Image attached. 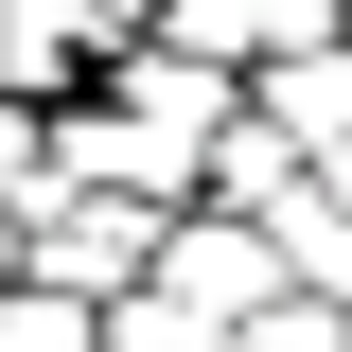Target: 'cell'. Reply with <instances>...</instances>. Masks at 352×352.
Masks as SVG:
<instances>
[{"instance_id":"obj_1","label":"cell","mask_w":352,"mask_h":352,"mask_svg":"<svg viewBox=\"0 0 352 352\" xmlns=\"http://www.w3.org/2000/svg\"><path fill=\"white\" fill-rule=\"evenodd\" d=\"M141 264H159V212H141V194H88V176H53L36 212H18V282H36V300H124Z\"/></svg>"},{"instance_id":"obj_2","label":"cell","mask_w":352,"mask_h":352,"mask_svg":"<svg viewBox=\"0 0 352 352\" xmlns=\"http://www.w3.org/2000/svg\"><path fill=\"white\" fill-rule=\"evenodd\" d=\"M264 71H282V88H264V124H282V159H352V53H264Z\"/></svg>"},{"instance_id":"obj_3","label":"cell","mask_w":352,"mask_h":352,"mask_svg":"<svg viewBox=\"0 0 352 352\" xmlns=\"http://www.w3.org/2000/svg\"><path fill=\"white\" fill-rule=\"evenodd\" d=\"M0 352H88V300H36V282H0Z\"/></svg>"},{"instance_id":"obj_4","label":"cell","mask_w":352,"mask_h":352,"mask_svg":"<svg viewBox=\"0 0 352 352\" xmlns=\"http://www.w3.org/2000/svg\"><path fill=\"white\" fill-rule=\"evenodd\" d=\"M36 194H53V141L18 124V106H0V212H36Z\"/></svg>"},{"instance_id":"obj_5","label":"cell","mask_w":352,"mask_h":352,"mask_svg":"<svg viewBox=\"0 0 352 352\" xmlns=\"http://www.w3.org/2000/svg\"><path fill=\"white\" fill-rule=\"evenodd\" d=\"M0 282H18V212H0Z\"/></svg>"},{"instance_id":"obj_6","label":"cell","mask_w":352,"mask_h":352,"mask_svg":"<svg viewBox=\"0 0 352 352\" xmlns=\"http://www.w3.org/2000/svg\"><path fill=\"white\" fill-rule=\"evenodd\" d=\"M335 18H352V0H335Z\"/></svg>"}]
</instances>
